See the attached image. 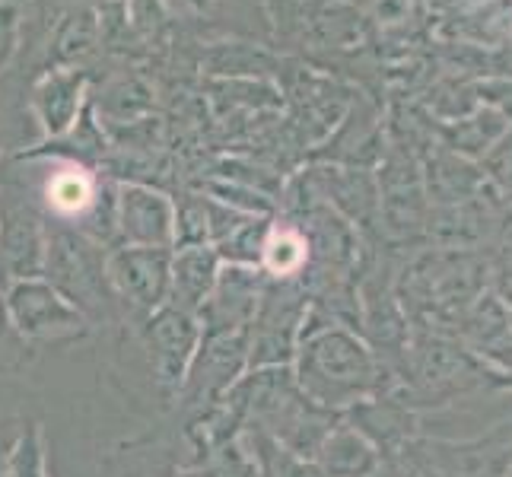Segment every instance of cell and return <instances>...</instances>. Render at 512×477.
Masks as SVG:
<instances>
[{"label":"cell","mask_w":512,"mask_h":477,"mask_svg":"<svg viewBox=\"0 0 512 477\" xmlns=\"http://www.w3.org/2000/svg\"><path fill=\"white\" fill-rule=\"evenodd\" d=\"M45 268L55 287L67 299H80V306L90 312H102L109 306V274L99 242L86 233H74L64 223L45 233Z\"/></svg>","instance_id":"6da1fadb"},{"label":"cell","mask_w":512,"mask_h":477,"mask_svg":"<svg viewBox=\"0 0 512 477\" xmlns=\"http://www.w3.org/2000/svg\"><path fill=\"white\" fill-rule=\"evenodd\" d=\"M115 223L131 245H144V249H166L175 239L172 204L166 194L144 185H125L118 191Z\"/></svg>","instance_id":"7a4b0ae2"},{"label":"cell","mask_w":512,"mask_h":477,"mask_svg":"<svg viewBox=\"0 0 512 477\" xmlns=\"http://www.w3.org/2000/svg\"><path fill=\"white\" fill-rule=\"evenodd\" d=\"M0 268L26 280L45 268V223L29 204L4 201L0 207Z\"/></svg>","instance_id":"3957f363"},{"label":"cell","mask_w":512,"mask_h":477,"mask_svg":"<svg viewBox=\"0 0 512 477\" xmlns=\"http://www.w3.org/2000/svg\"><path fill=\"white\" fill-rule=\"evenodd\" d=\"M105 274H109V284L121 296H128L131 303L150 309L166 296L169 255H166V249L131 245V249H121L105 261Z\"/></svg>","instance_id":"277c9868"},{"label":"cell","mask_w":512,"mask_h":477,"mask_svg":"<svg viewBox=\"0 0 512 477\" xmlns=\"http://www.w3.org/2000/svg\"><path fill=\"white\" fill-rule=\"evenodd\" d=\"M86 96V74L77 67H58L32 86L29 109L39 118L45 137H61L74 128Z\"/></svg>","instance_id":"5b68a950"},{"label":"cell","mask_w":512,"mask_h":477,"mask_svg":"<svg viewBox=\"0 0 512 477\" xmlns=\"http://www.w3.org/2000/svg\"><path fill=\"white\" fill-rule=\"evenodd\" d=\"M10 312L13 322L26 338H48V334H70L83 318L61 303V296L35 280H23L10 290Z\"/></svg>","instance_id":"8992f818"},{"label":"cell","mask_w":512,"mask_h":477,"mask_svg":"<svg viewBox=\"0 0 512 477\" xmlns=\"http://www.w3.org/2000/svg\"><path fill=\"white\" fill-rule=\"evenodd\" d=\"M42 201L48 214L58 223H77L80 217H96L102 207V185L99 179L77 163L55 169L45 179Z\"/></svg>","instance_id":"52a82bcc"},{"label":"cell","mask_w":512,"mask_h":477,"mask_svg":"<svg viewBox=\"0 0 512 477\" xmlns=\"http://www.w3.org/2000/svg\"><path fill=\"white\" fill-rule=\"evenodd\" d=\"M217 258L204 252V245H191L175 258L172 280H175V303H182V312L201 306V299L214 287Z\"/></svg>","instance_id":"ba28073f"},{"label":"cell","mask_w":512,"mask_h":477,"mask_svg":"<svg viewBox=\"0 0 512 477\" xmlns=\"http://www.w3.org/2000/svg\"><path fill=\"white\" fill-rule=\"evenodd\" d=\"M153 325V350H156V363L166 369V379H175L182 373V363L191 350V341H194V331H191V322L182 309H166L160 312V318Z\"/></svg>","instance_id":"9c48e42d"},{"label":"cell","mask_w":512,"mask_h":477,"mask_svg":"<svg viewBox=\"0 0 512 477\" xmlns=\"http://www.w3.org/2000/svg\"><path fill=\"white\" fill-rule=\"evenodd\" d=\"M261 249H264V264H268L277 277H290L293 271H299L309 255L306 239L293 233V229H274L271 239L264 242Z\"/></svg>","instance_id":"30bf717a"},{"label":"cell","mask_w":512,"mask_h":477,"mask_svg":"<svg viewBox=\"0 0 512 477\" xmlns=\"http://www.w3.org/2000/svg\"><path fill=\"white\" fill-rule=\"evenodd\" d=\"M0 338H4V309H0Z\"/></svg>","instance_id":"8fae6325"}]
</instances>
